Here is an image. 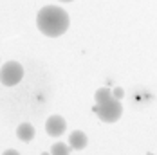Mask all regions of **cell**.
<instances>
[{"mask_svg": "<svg viewBox=\"0 0 157 155\" xmlns=\"http://www.w3.org/2000/svg\"><path fill=\"white\" fill-rule=\"evenodd\" d=\"M69 15L58 6H45L38 11L36 16V25L40 32H44L49 38L62 36L69 29Z\"/></svg>", "mask_w": 157, "mask_h": 155, "instance_id": "obj_1", "label": "cell"}, {"mask_svg": "<svg viewBox=\"0 0 157 155\" xmlns=\"http://www.w3.org/2000/svg\"><path fill=\"white\" fill-rule=\"evenodd\" d=\"M94 112L98 114V117H99L103 123H116V121L121 117V114H123V105H121L119 99L112 97L107 103L96 105Z\"/></svg>", "mask_w": 157, "mask_h": 155, "instance_id": "obj_2", "label": "cell"}, {"mask_svg": "<svg viewBox=\"0 0 157 155\" xmlns=\"http://www.w3.org/2000/svg\"><path fill=\"white\" fill-rule=\"evenodd\" d=\"M24 78V67L18 62H7L2 65L0 69V83L6 87H13L20 83Z\"/></svg>", "mask_w": 157, "mask_h": 155, "instance_id": "obj_3", "label": "cell"}, {"mask_svg": "<svg viewBox=\"0 0 157 155\" xmlns=\"http://www.w3.org/2000/svg\"><path fill=\"white\" fill-rule=\"evenodd\" d=\"M45 130L51 137H60L62 134H65L67 130V123L62 115H51L45 123Z\"/></svg>", "mask_w": 157, "mask_h": 155, "instance_id": "obj_4", "label": "cell"}, {"mask_svg": "<svg viewBox=\"0 0 157 155\" xmlns=\"http://www.w3.org/2000/svg\"><path fill=\"white\" fill-rule=\"evenodd\" d=\"M87 135L81 132V130H74L71 135H69V146L72 148V150H83L85 146H87Z\"/></svg>", "mask_w": 157, "mask_h": 155, "instance_id": "obj_5", "label": "cell"}, {"mask_svg": "<svg viewBox=\"0 0 157 155\" xmlns=\"http://www.w3.org/2000/svg\"><path fill=\"white\" fill-rule=\"evenodd\" d=\"M16 137L20 141H24V142L33 141V137H34V126L31 123H22L16 128Z\"/></svg>", "mask_w": 157, "mask_h": 155, "instance_id": "obj_6", "label": "cell"}, {"mask_svg": "<svg viewBox=\"0 0 157 155\" xmlns=\"http://www.w3.org/2000/svg\"><path fill=\"white\" fill-rule=\"evenodd\" d=\"M94 99H96V105H101V103H107L109 99H112V90L103 87V89H98L94 94Z\"/></svg>", "mask_w": 157, "mask_h": 155, "instance_id": "obj_7", "label": "cell"}, {"mask_svg": "<svg viewBox=\"0 0 157 155\" xmlns=\"http://www.w3.org/2000/svg\"><path fill=\"white\" fill-rule=\"evenodd\" d=\"M51 155H71V146L65 142H54L51 148Z\"/></svg>", "mask_w": 157, "mask_h": 155, "instance_id": "obj_8", "label": "cell"}, {"mask_svg": "<svg viewBox=\"0 0 157 155\" xmlns=\"http://www.w3.org/2000/svg\"><path fill=\"white\" fill-rule=\"evenodd\" d=\"M123 96H125V90H123L121 87L112 89V97H116V99H123Z\"/></svg>", "mask_w": 157, "mask_h": 155, "instance_id": "obj_9", "label": "cell"}, {"mask_svg": "<svg viewBox=\"0 0 157 155\" xmlns=\"http://www.w3.org/2000/svg\"><path fill=\"white\" fill-rule=\"evenodd\" d=\"M2 155H20V153H18L16 150H6V152H4Z\"/></svg>", "mask_w": 157, "mask_h": 155, "instance_id": "obj_10", "label": "cell"}, {"mask_svg": "<svg viewBox=\"0 0 157 155\" xmlns=\"http://www.w3.org/2000/svg\"><path fill=\"white\" fill-rule=\"evenodd\" d=\"M60 2H72V0H60Z\"/></svg>", "mask_w": 157, "mask_h": 155, "instance_id": "obj_11", "label": "cell"}, {"mask_svg": "<svg viewBox=\"0 0 157 155\" xmlns=\"http://www.w3.org/2000/svg\"><path fill=\"white\" fill-rule=\"evenodd\" d=\"M42 155H51V153H47V152H44V153H42Z\"/></svg>", "mask_w": 157, "mask_h": 155, "instance_id": "obj_12", "label": "cell"}]
</instances>
